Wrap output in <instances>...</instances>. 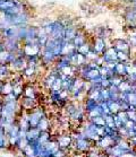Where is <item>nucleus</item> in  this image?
<instances>
[{
    "label": "nucleus",
    "mask_w": 136,
    "mask_h": 157,
    "mask_svg": "<svg viewBox=\"0 0 136 157\" xmlns=\"http://www.w3.org/2000/svg\"><path fill=\"white\" fill-rule=\"evenodd\" d=\"M91 121L93 122L95 125H98V127H104L106 125V120H104L103 115H99L97 118H93Z\"/></svg>",
    "instance_id": "obj_2"
},
{
    "label": "nucleus",
    "mask_w": 136,
    "mask_h": 157,
    "mask_svg": "<svg viewBox=\"0 0 136 157\" xmlns=\"http://www.w3.org/2000/svg\"><path fill=\"white\" fill-rule=\"evenodd\" d=\"M56 140L58 143V146L60 149L64 150H70L73 146V138L70 136V131L69 132H61L59 135H57Z\"/></svg>",
    "instance_id": "obj_1"
}]
</instances>
